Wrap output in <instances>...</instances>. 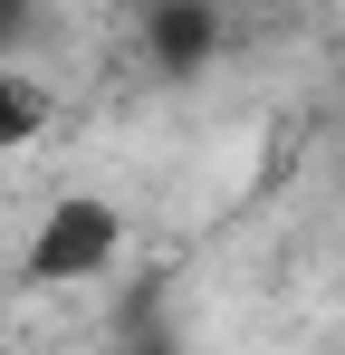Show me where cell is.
Segmentation results:
<instances>
[{
	"instance_id": "6da1fadb",
	"label": "cell",
	"mask_w": 345,
	"mask_h": 355,
	"mask_svg": "<svg viewBox=\"0 0 345 355\" xmlns=\"http://www.w3.org/2000/svg\"><path fill=\"white\" fill-rule=\"evenodd\" d=\"M115 250H125V211L106 192H67V202H48V221L29 231V279L39 288H87V279L115 269Z\"/></svg>"
},
{
	"instance_id": "7a4b0ae2",
	"label": "cell",
	"mask_w": 345,
	"mask_h": 355,
	"mask_svg": "<svg viewBox=\"0 0 345 355\" xmlns=\"http://www.w3.org/2000/svg\"><path fill=\"white\" fill-rule=\"evenodd\" d=\"M211 49H221V0H154L144 10V58L163 67V77L211 67Z\"/></svg>"
},
{
	"instance_id": "3957f363",
	"label": "cell",
	"mask_w": 345,
	"mask_h": 355,
	"mask_svg": "<svg viewBox=\"0 0 345 355\" xmlns=\"http://www.w3.org/2000/svg\"><path fill=\"white\" fill-rule=\"evenodd\" d=\"M39 125H48V87L29 67H0V144H29Z\"/></svg>"
},
{
	"instance_id": "277c9868",
	"label": "cell",
	"mask_w": 345,
	"mask_h": 355,
	"mask_svg": "<svg viewBox=\"0 0 345 355\" xmlns=\"http://www.w3.org/2000/svg\"><path fill=\"white\" fill-rule=\"evenodd\" d=\"M29 29H39V0H0V67H19Z\"/></svg>"
},
{
	"instance_id": "5b68a950",
	"label": "cell",
	"mask_w": 345,
	"mask_h": 355,
	"mask_svg": "<svg viewBox=\"0 0 345 355\" xmlns=\"http://www.w3.org/2000/svg\"><path fill=\"white\" fill-rule=\"evenodd\" d=\"M221 10H230V0H221Z\"/></svg>"
}]
</instances>
